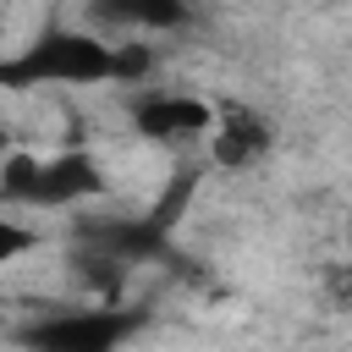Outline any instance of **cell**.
<instances>
[{
  "label": "cell",
  "mask_w": 352,
  "mask_h": 352,
  "mask_svg": "<svg viewBox=\"0 0 352 352\" xmlns=\"http://www.w3.org/2000/svg\"><path fill=\"white\" fill-rule=\"evenodd\" d=\"M148 72H154L148 44H104L88 28L50 22L16 55L0 60V88L6 94H33V88H104V82L138 88Z\"/></svg>",
  "instance_id": "cell-1"
},
{
  "label": "cell",
  "mask_w": 352,
  "mask_h": 352,
  "mask_svg": "<svg viewBox=\"0 0 352 352\" xmlns=\"http://www.w3.org/2000/svg\"><path fill=\"white\" fill-rule=\"evenodd\" d=\"M104 192H110V176L94 148H60L50 160L11 148L0 160V204L6 209H77Z\"/></svg>",
  "instance_id": "cell-2"
},
{
  "label": "cell",
  "mask_w": 352,
  "mask_h": 352,
  "mask_svg": "<svg viewBox=\"0 0 352 352\" xmlns=\"http://www.w3.org/2000/svg\"><path fill=\"white\" fill-rule=\"evenodd\" d=\"M148 324V308H121L104 297L72 302V308H50L28 324L11 330V341L33 346V352H116L121 341H132Z\"/></svg>",
  "instance_id": "cell-3"
},
{
  "label": "cell",
  "mask_w": 352,
  "mask_h": 352,
  "mask_svg": "<svg viewBox=\"0 0 352 352\" xmlns=\"http://www.w3.org/2000/svg\"><path fill=\"white\" fill-rule=\"evenodd\" d=\"M126 121L143 143H160V148H187L198 138H209L214 126V104L187 94V88H143L126 99Z\"/></svg>",
  "instance_id": "cell-4"
},
{
  "label": "cell",
  "mask_w": 352,
  "mask_h": 352,
  "mask_svg": "<svg viewBox=\"0 0 352 352\" xmlns=\"http://www.w3.org/2000/svg\"><path fill=\"white\" fill-rule=\"evenodd\" d=\"M170 231L176 226H165L154 209H143V214H88V220L72 226V242L94 248V253H110L116 264L138 270V264H154V258H176Z\"/></svg>",
  "instance_id": "cell-5"
},
{
  "label": "cell",
  "mask_w": 352,
  "mask_h": 352,
  "mask_svg": "<svg viewBox=\"0 0 352 352\" xmlns=\"http://www.w3.org/2000/svg\"><path fill=\"white\" fill-rule=\"evenodd\" d=\"M275 148V126L270 116H258L253 104H214V126H209V160L220 170H253L264 154Z\"/></svg>",
  "instance_id": "cell-6"
},
{
  "label": "cell",
  "mask_w": 352,
  "mask_h": 352,
  "mask_svg": "<svg viewBox=\"0 0 352 352\" xmlns=\"http://www.w3.org/2000/svg\"><path fill=\"white\" fill-rule=\"evenodd\" d=\"M88 11L104 28H138V33H192L198 28L192 0H88Z\"/></svg>",
  "instance_id": "cell-7"
},
{
  "label": "cell",
  "mask_w": 352,
  "mask_h": 352,
  "mask_svg": "<svg viewBox=\"0 0 352 352\" xmlns=\"http://www.w3.org/2000/svg\"><path fill=\"white\" fill-rule=\"evenodd\" d=\"M33 248H44V231H33L28 220H11L6 204H0V270L16 264V258H28Z\"/></svg>",
  "instance_id": "cell-8"
},
{
  "label": "cell",
  "mask_w": 352,
  "mask_h": 352,
  "mask_svg": "<svg viewBox=\"0 0 352 352\" xmlns=\"http://www.w3.org/2000/svg\"><path fill=\"white\" fill-rule=\"evenodd\" d=\"M6 154H11V126L0 121V160H6Z\"/></svg>",
  "instance_id": "cell-9"
}]
</instances>
